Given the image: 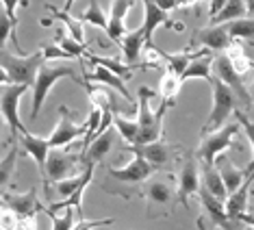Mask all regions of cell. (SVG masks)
<instances>
[{
	"label": "cell",
	"mask_w": 254,
	"mask_h": 230,
	"mask_svg": "<svg viewBox=\"0 0 254 230\" xmlns=\"http://www.w3.org/2000/svg\"><path fill=\"white\" fill-rule=\"evenodd\" d=\"M83 87H85V91H87V96H89V102L96 109H100L102 113L111 111L115 115H120L118 102H115V96L107 87H96V85H89V83H83Z\"/></svg>",
	"instance_id": "28"
},
{
	"label": "cell",
	"mask_w": 254,
	"mask_h": 230,
	"mask_svg": "<svg viewBox=\"0 0 254 230\" xmlns=\"http://www.w3.org/2000/svg\"><path fill=\"white\" fill-rule=\"evenodd\" d=\"M111 224H115L113 217H107V220H78L76 224H74L72 230H96V228H102V226H111Z\"/></svg>",
	"instance_id": "42"
},
{
	"label": "cell",
	"mask_w": 254,
	"mask_h": 230,
	"mask_svg": "<svg viewBox=\"0 0 254 230\" xmlns=\"http://www.w3.org/2000/svg\"><path fill=\"white\" fill-rule=\"evenodd\" d=\"M22 148L18 143H11L9 152L4 154V159H0V193L7 191L13 185V176H15V165H18Z\"/></svg>",
	"instance_id": "26"
},
{
	"label": "cell",
	"mask_w": 254,
	"mask_h": 230,
	"mask_svg": "<svg viewBox=\"0 0 254 230\" xmlns=\"http://www.w3.org/2000/svg\"><path fill=\"white\" fill-rule=\"evenodd\" d=\"M252 100H254V89H252Z\"/></svg>",
	"instance_id": "54"
},
{
	"label": "cell",
	"mask_w": 254,
	"mask_h": 230,
	"mask_svg": "<svg viewBox=\"0 0 254 230\" xmlns=\"http://www.w3.org/2000/svg\"><path fill=\"white\" fill-rule=\"evenodd\" d=\"M224 55H226V59L230 61L233 70L239 74L241 78H246L250 72H254V61L246 55V48H244V46H241L239 42H233V44H230L228 50H226Z\"/></svg>",
	"instance_id": "27"
},
{
	"label": "cell",
	"mask_w": 254,
	"mask_h": 230,
	"mask_svg": "<svg viewBox=\"0 0 254 230\" xmlns=\"http://www.w3.org/2000/svg\"><path fill=\"white\" fill-rule=\"evenodd\" d=\"M224 26H226V33L233 42L237 39V42H248L254 46V18H241V20L228 22Z\"/></svg>",
	"instance_id": "34"
},
{
	"label": "cell",
	"mask_w": 254,
	"mask_h": 230,
	"mask_svg": "<svg viewBox=\"0 0 254 230\" xmlns=\"http://www.w3.org/2000/svg\"><path fill=\"white\" fill-rule=\"evenodd\" d=\"M135 7V0H113L111 11H109V26H107V35L111 42L122 44V39L128 35L126 31V15L128 11Z\"/></svg>",
	"instance_id": "18"
},
{
	"label": "cell",
	"mask_w": 254,
	"mask_h": 230,
	"mask_svg": "<svg viewBox=\"0 0 254 230\" xmlns=\"http://www.w3.org/2000/svg\"><path fill=\"white\" fill-rule=\"evenodd\" d=\"M42 55H44V59H46V63H50L53 59H72L70 55L65 53V50H61L57 44H48V46H42Z\"/></svg>",
	"instance_id": "43"
},
{
	"label": "cell",
	"mask_w": 254,
	"mask_h": 230,
	"mask_svg": "<svg viewBox=\"0 0 254 230\" xmlns=\"http://www.w3.org/2000/svg\"><path fill=\"white\" fill-rule=\"evenodd\" d=\"M46 9H48L57 20H61V22H63V26L67 28L70 37H74L78 44H83V46H85V28H83V24H80L76 18H72V15H70V13H65L63 9H57L55 4H50V2H46Z\"/></svg>",
	"instance_id": "33"
},
{
	"label": "cell",
	"mask_w": 254,
	"mask_h": 230,
	"mask_svg": "<svg viewBox=\"0 0 254 230\" xmlns=\"http://www.w3.org/2000/svg\"><path fill=\"white\" fill-rule=\"evenodd\" d=\"M59 124L53 130V135L48 137L50 150L53 148H67L74 139H78L80 135L87 133V124H76L72 119V111L67 107H59Z\"/></svg>",
	"instance_id": "13"
},
{
	"label": "cell",
	"mask_w": 254,
	"mask_h": 230,
	"mask_svg": "<svg viewBox=\"0 0 254 230\" xmlns=\"http://www.w3.org/2000/svg\"><path fill=\"white\" fill-rule=\"evenodd\" d=\"M241 18H248L246 0H228L215 18H211V24L222 26V24H228V22H235V20H241Z\"/></svg>",
	"instance_id": "30"
},
{
	"label": "cell",
	"mask_w": 254,
	"mask_h": 230,
	"mask_svg": "<svg viewBox=\"0 0 254 230\" xmlns=\"http://www.w3.org/2000/svg\"><path fill=\"white\" fill-rule=\"evenodd\" d=\"M113 143H115V133L109 128L107 133L96 137V139L83 150V154H80V165H83V168H87V165H96L98 168V163H102V159L111 152Z\"/></svg>",
	"instance_id": "19"
},
{
	"label": "cell",
	"mask_w": 254,
	"mask_h": 230,
	"mask_svg": "<svg viewBox=\"0 0 254 230\" xmlns=\"http://www.w3.org/2000/svg\"><path fill=\"white\" fill-rule=\"evenodd\" d=\"M213 76V53L211 55H204V57H198V59H193L189 63V67L181 74V80L189 78H204V80H211Z\"/></svg>",
	"instance_id": "31"
},
{
	"label": "cell",
	"mask_w": 254,
	"mask_h": 230,
	"mask_svg": "<svg viewBox=\"0 0 254 230\" xmlns=\"http://www.w3.org/2000/svg\"><path fill=\"white\" fill-rule=\"evenodd\" d=\"M28 91V85H7L0 89V113L13 137L28 133L24 122L20 119V100Z\"/></svg>",
	"instance_id": "10"
},
{
	"label": "cell",
	"mask_w": 254,
	"mask_h": 230,
	"mask_svg": "<svg viewBox=\"0 0 254 230\" xmlns=\"http://www.w3.org/2000/svg\"><path fill=\"white\" fill-rule=\"evenodd\" d=\"M4 117H2V113H0V141H2V133H4Z\"/></svg>",
	"instance_id": "52"
},
{
	"label": "cell",
	"mask_w": 254,
	"mask_h": 230,
	"mask_svg": "<svg viewBox=\"0 0 254 230\" xmlns=\"http://www.w3.org/2000/svg\"><path fill=\"white\" fill-rule=\"evenodd\" d=\"M126 150L132 152L135 157H141L143 161H148V163L157 170H163L172 161V157H174V148H172L165 139L143 143V146H126Z\"/></svg>",
	"instance_id": "16"
},
{
	"label": "cell",
	"mask_w": 254,
	"mask_h": 230,
	"mask_svg": "<svg viewBox=\"0 0 254 230\" xmlns=\"http://www.w3.org/2000/svg\"><path fill=\"white\" fill-rule=\"evenodd\" d=\"M120 46H122V50H124V63L132 67L137 61L141 59L143 46H146V37H143L141 26L135 28V31H128V35L122 39V44Z\"/></svg>",
	"instance_id": "24"
},
{
	"label": "cell",
	"mask_w": 254,
	"mask_h": 230,
	"mask_svg": "<svg viewBox=\"0 0 254 230\" xmlns=\"http://www.w3.org/2000/svg\"><path fill=\"white\" fill-rule=\"evenodd\" d=\"M46 63L42 50L22 57V55H11L7 50H0V67L9 74L11 85H33L37 76V70Z\"/></svg>",
	"instance_id": "5"
},
{
	"label": "cell",
	"mask_w": 254,
	"mask_h": 230,
	"mask_svg": "<svg viewBox=\"0 0 254 230\" xmlns=\"http://www.w3.org/2000/svg\"><path fill=\"white\" fill-rule=\"evenodd\" d=\"M7 85H11L9 74L4 72V67H0V89H2V87H7Z\"/></svg>",
	"instance_id": "48"
},
{
	"label": "cell",
	"mask_w": 254,
	"mask_h": 230,
	"mask_svg": "<svg viewBox=\"0 0 254 230\" xmlns=\"http://www.w3.org/2000/svg\"><path fill=\"white\" fill-rule=\"evenodd\" d=\"M154 98V91L150 87H141L139 89V113H137V122H139V143L137 146H143V143H152L163 139V115L170 109V105H161L159 111L154 113L150 109V100Z\"/></svg>",
	"instance_id": "4"
},
{
	"label": "cell",
	"mask_w": 254,
	"mask_h": 230,
	"mask_svg": "<svg viewBox=\"0 0 254 230\" xmlns=\"http://www.w3.org/2000/svg\"><path fill=\"white\" fill-rule=\"evenodd\" d=\"M113 126L120 130V137L126 141V146L139 143V122L126 115H113Z\"/></svg>",
	"instance_id": "32"
},
{
	"label": "cell",
	"mask_w": 254,
	"mask_h": 230,
	"mask_svg": "<svg viewBox=\"0 0 254 230\" xmlns=\"http://www.w3.org/2000/svg\"><path fill=\"white\" fill-rule=\"evenodd\" d=\"M183 87V80L181 76H176L174 72H167L161 76V83H159V94L161 98H163V102L165 105H170V107H174V100H176V96H178V91H181Z\"/></svg>",
	"instance_id": "35"
},
{
	"label": "cell",
	"mask_w": 254,
	"mask_h": 230,
	"mask_svg": "<svg viewBox=\"0 0 254 230\" xmlns=\"http://www.w3.org/2000/svg\"><path fill=\"white\" fill-rule=\"evenodd\" d=\"M202 187V174H200V165L193 152H185L181 172H178V180H176V198L181 206H189V200L193 195H198Z\"/></svg>",
	"instance_id": "11"
},
{
	"label": "cell",
	"mask_w": 254,
	"mask_h": 230,
	"mask_svg": "<svg viewBox=\"0 0 254 230\" xmlns=\"http://www.w3.org/2000/svg\"><path fill=\"white\" fill-rule=\"evenodd\" d=\"M211 91H213V107L211 113L206 117L204 126H202V135L213 133V130H219L222 126H226V119L230 115H235V111L239 109V98L233 94V89L226 87L217 76H211Z\"/></svg>",
	"instance_id": "3"
},
{
	"label": "cell",
	"mask_w": 254,
	"mask_h": 230,
	"mask_svg": "<svg viewBox=\"0 0 254 230\" xmlns=\"http://www.w3.org/2000/svg\"><path fill=\"white\" fill-rule=\"evenodd\" d=\"M198 198H200V204H202V215L198 217V230H239L237 224H233L226 215V206L224 202H219L217 198L206 191V189L200 187L198 191Z\"/></svg>",
	"instance_id": "9"
},
{
	"label": "cell",
	"mask_w": 254,
	"mask_h": 230,
	"mask_svg": "<svg viewBox=\"0 0 254 230\" xmlns=\"http://www.w3.org/2000/svg\"><path fill=\"white\" fill-rule=\"evenodd\" d=\"M252 193H254V189H252Z\"/></svg>",
	"instance_id": "55"
},
{
	"label": "cell",
	"mask_w": 254,
	"mask_h": 230,
	"mask_svg": "<svg viewBox=\"0 0 254 230\" xmlns=\"http://www.w3.org/2000/svg\"><path fill=\"white\" fill-rule=\"evenodd\" d=\"M215 168L219 172V176H222V180H224V187H226V191L228 195L230 193H235L237 189H239L241 185L246 182V174H244V170H239L237 165L230 161L228 157H217L215 161Z\"/></svg>",
	"instance_id": "23"
},
{
	"label": "cell",
	"mask_w": 254,
	"mask_h": 230,
	"mask_svg": "<svg viewBox=\"0 0 254 230\" xmlns=\"http://www.w3.org/2000/svg\"><path fill=\"white\" fill-rule=\"evenodd\" d=\"M20 143H22V152H26L28 157L35 161L39 172H42V178H44L46 161H48V152H50L48 137H37V135L24 133V135H20Z\"/></svg>",
	"instance_id": "20"
},
{
	"label": "cell",
	"mask_w": 254,
	"mask_h": 230,
	"mask_svg": "<svg viewBox=\"0 0 254 230\" xmlns=\"http://www.w3.org/2000/svg\"><path fill=\"white\" fill-rule=\"evenodd\" d=\"M213 76H217L224 85H226V87L233 89V94L239 98V102L244 105V109H250V105H252V94L248 91L244 78H241L239 74L233 70V65H230V61L226 59V55L213 57Z\"/></svg>",
	"instance_id": "12"
},
{
	"label": "cell",
	"mask_w": 254,
	"mask_h": 230,
	"mask_svg": "<svg viewBox=\"0 0 254 230\" xmlns=\"http://www.w3.org/2000/svg\"><path fill=\"white\" fill-rule=\"evenodd\" d=\"M55 44L59 46L61 50H65L67 55L72 57V59H83L85 57V53H87V46H83V44H78L74 37H70V35H65V31L63 28H59V31L55 33Z\"/></svg>",
	"instance_id": "37"
},
{
	"label": "cell",
	"mask_w": 254,
	"mask_h": 230,
	"mask_svg": "<svg viewBox=\"0 0 254 230\" xmlns=\"http://www.w3.org/2000/svg\"><path fill=\"white\" fill-rule=\"evenodd\" d=\"M85 168L80 165V154H72L65 148H53L48 152L46 161V172H44V189L50 195V182H59L65 178H72L80 174Z\"/></svg>",
	"instance_id": "7"
},
{
	"label": "cell",
	"mask_w": 254,
	"mask_h": 230,
	"mask_svg": "<svg viewBox=\"0 0 254 230\" xmlns=\"http://www.w3.org/2000/svg\"><path fill=\"white\" fill-rule=\"evenodd\" d=\"M141 195L146 198V215L150 220L157 217H170L174 213V204L178 202L176 198V187H174V176H154L143 182Z\"/></svg>",
	"instance_id": "1"
},
{
	"label": "cell",
	"mask_w": 254,
	"mask_h": 230,
	"mask_svg": "<svg viewBox=\"0 0 254 230\" xmlns=\"http://www.w3.org/2000/svg\"><path fill=\"white\" fill-rule=\"evenodd\" d=\"M200 174H202V189H206L219 202H226L228 191H226V187H224V180H222V176H219L215 165H202Z\"/></svg>",
	"instance_id": "25"
},
{
	"label": "cell",
	"mask_w": 254,
	"mask_h": 230,
	"mask_svg": "<svg viewBox=\"0 0 254 230\" xmlns=\"http://www.w3.org/2000/svg\"><path fill=\"white\" fill-rule=\"evenodd\" d=\"M76 20L80 24H91V26H98V28H105L109 26V15L105 13V9L98 4V0H91L87 11H83L80 15H76Z\"/></svg>",
	"instance_id": "36"
},
{
	"label": "cell",
	"mask_w": 254,
	"mask_h": 230,
	"mask_svg": "<svg viewBox=\"0 0 254 230\" xmlns=\"http://www.w3.org/2000/svg\"><path fill=\"white\" fill-rule=\"evenodd\" d=\"M9 37L15 42V50H22L18 44V37H15V24L9 20V15L4 11H0V50H4V44H7Z\"/></svg>",
	"instance_id": "40"
},
{
	"label": "cell",
	"mask_w": 254,
	"mask_h": 230,
	"mask_svg": "<svg viewBox=\"0 0 254 230\" xmlns=\"http://www.w3.org/2000/svg\"><path fill=\"white\" fill-rule=\"evenodd\" d=\"M233 44V39H230V35L226 33V26H204V28H198V31L193 33L191 42H189L187 50L195 48V46H202V48L211 50V53H226L228 46Z\"/></svg>",
	"instance_id": "15"
},
{
	"label": "cell",
	"mask_w": 254,
	"mask_h": 230,
	"mask_svg": "<svg viewBox=\"0 0 254 230\" xmlns=\"http://www.w3.org/2000/svg\"><path fill=\"white\" fill-rule=\"evenodd\" d=\"M0 198H2L4 206L13 211L15 215L20 217V220H24V217H31V215H37V213L44 209V206L39 204V200H37V189L35 187L28 189L26 193L2 191V193H0Z\"/></svg>",
	"instance_id": "17"
},
{
	"label": "cell",
	"mask_w": 254,
	"mask_h": 230,
	"mask_svg": "<svg viewBox=\"0 0 254 230\" xmlns=\"http://www.w3.org/2000/svg\"><path fill=\"white\" fill-rule=\"evenodd\" d=\"M244 226H248V228H254V211H248L246 215H241V220H239Z\"/></svg>",
	"instance_id": "47"
},
{
	"label": "cell",
	"mask_w": 254,
	"mask_h": 230,
	"mask_svg": "<svg viewBox=\"0 0 254 230\" xmlns=\"http://www.w3.org/2000/svg\"><path fill=\"white\" fill-rule=\"evenodd\" d=\"M226 2H228V0H211V4H209V15H211V18H215L219 11L224 9V4H226Z\"/></svg>",
	"instance_id": "46"
},
{
	"label": "cell",
	"mask_w": 254,
	"mask_h": 230,
	"mask_svg": "<svg viewBox=\"0 0 254 230\" xmlns=\"http://www.w3.org/2000/svg\"><path fill=\"white\" fill-rule=\"evenodd\" d=\"M143 2V24H141V31H143V37H146V46H152V33L157 31L159 26H167L172 31H185V24L183 22H174L170 20V15L165 11H161L152 0H141Z\"/></svg>",
	"instance_id": "14"
},
{
	"label": "cell",
	"mask_w": 254,
	"mask_h": 230,
	"mask_svg": "<svg viewBox=\"0 0 254 230\" xmlns=\"http://www.w3.org/2000/svg\"><path fill=\"white\" fill-rule=\"evenodd\" d=\"M20 224H22V220L11 209L4 206V209L0 211V230H18Z\"/></svg>",
	"instance_id": "41"
},
{
	"label": "cell",
	"mask_w": 254,
	"mask_h": 230,
	"mask_svg": "<svg viewBox=\"0 0 254 230\" xmlns=\"http://www.w3.org/2000/svg\"><path fill=\"white\" fill-rule=\"evenodd\" d=\"M0 2H2L4 13L9 15V20L18 26V4H24V7H26L28 0H0Z\"/></svg>",
	"instance_id": "44"
},
{
	"label": "cell",
	"mask_w": 254,
	"mask_h": 230,
	"mask_svg": "<svg viewBox=\"0 0 254 230\" xmlns=\"http://www.w3.org/2000/svg\"><path fill=\"white\" fill-rule=\"evenodd\" d=\"M154 4L161 9V11H165V13H170V11H174L178 7V0H152Z\"/></svg>",
	"instance_id": "45"
},
{
	"label": "cell",
	"mask_w": 254,
	"mask_h": 230,
	"mask_svg": "<svg viewBox=\"0 0 254 230\" xmlns=\"http://www.w3.org/2000/svg\"><path fill=\"white\" fill-rule=\"evenodd\" d=\"M157 168H152V165L148 163V161H143L141 157H132L128 163L124 165V168H107V176H109V185L115 182L118 187H113L109 193H115L120 189V185H126V187H137V185H143V182L148 180V178H152L157 174Z\"/></svg>",
	"instance_id": "8"
},
{
	"label": "cell",
	"mask_w": 254,
	"mask_h": 230,
	"mask_svg": "<svg viewBox=\"0 0 254 230\" xmlns=\"http://www.w3.org/2000/svg\"><path fill=\"white\" fill-rule=\"evenodd\" d=\"M74 213L76 209H72V206H67V209H63V213H46V215L53 220V230H72L74 228Z\"/></svg>",
	"instance_id": "39"
},
{
	"label": "cell",
	"mask_w": 254,
	"mask_h": 230,
	"mask_svg": "<svg viewBox=\"0 0 254 230\" xmlns=\"http://www.w3.org/2000/svg\"><path fill=\"white\" fill-rule=\"evenodd\" d=\"M74 2H76V0H65V4H63V11H65V13H70L72 7H74Z\"/></svg>",
	"instance_id": "51"
},
{
	"label": "cell",
	"mask_w": 254,
	"mask_h": 230,
	"mask_svg": "<svg viewBox=\"0 0 254 230\" xmlns=\"http://www.w3.org/2000/svg\"><path fill=\"white\" fill-rule=\"evenodd\" d=\"M250 187H252V180H246L244 185H241L239 189H237L235 193L228 195V200L224 202V206H226V215L228 220L237 224V226H241V215H246L248 213V198H250Z\"/></svg>",
	"instance_id": "22"
},
{
	"label": "cell",
	"mask_w": 254,
	"mask_h": 230,
	"mask_svg": "<svg viewBox=\"0 0 254 230\" xmlns=\"http://www.w3.org/2000/svg\"><path fill=\"white\" fill-rule=\"evenodd\" d=\"M235 117H237V122H239L241 128L246 130V137H248V141H250V146H252V161L248 163V168L244 170V174L248 178V176L254 174V122L246 115V111H241V109H237V111H235Z\"/></svg>",
	"instance_id": "38"
},
{
	"label": "cell",
	"mask_w": 254,
	"mask_h": 230,
	"mask_svg": "<svg viewBox=\"0 0 254 230\" xmlns=\"http://www.w3.org/2000/svg\"><path fill=\"white\" fill-rule=\"evenodd\" d=\"M4 209V202H2V198H0V211H2Z\"/></svg>",
	"instance_id": "53"
},
{
	"label": "cell",
	"mask_w": 254,
	"mask_h": 230,
	"mask_svg": "<svg viewBox=\"0 0 254 230\" xmlns=\"http://www.w3.org/2000/svg\"><path fill=\"white\" fill-rule=\"evenodd\" d=\"M83 83H102V85H107L109 89L118 91V94L122 96L126 102H132V94L128 91V87L124 85V80L120 76H115L113 72H109L107 67L94 65V72H91V74H83ZM83 83H80V85H83Z\"/></svg>",
	"instance_id": "21"
},
{
	"label": "cell",
	"mask_w": 254,
	"mask_h": 230,
	"mask_svg": "<svg viewBox=\"0 0 254 230\" xmlns=\"http://www.w3.org/2000/svg\"><path fill=\"white\" fill-rule=\"evenodd\" d=\"M61 78H72L80 85L83 78L76 76L74 67L65 65V63H44L42 67L37 70V76H35V83H33V109H31V119H35L39 111H42L46 98H48L50 89L57 85V80Z\"/></svg>",
	"instance_id": "2"
},
{
	"label": "cell",
	"mask_w": 254,
	"mask_h": 230,
	"mask_svg": "<svg viewBox=\"0 0 254 230\" xmlns=\"http://www.w3.org/2000/svg\"><path fill=\"white\" fill-rule=\"evenodd\" d=\"M239 128H241L239 122H233V124L222 126L219 130L202 135L200 146L195 148V152H193L195 159H198L202 165H215L217 157H222L228 148L235 146V137L239 135Z\"/></svg>",
	"instance_id": "6"
},
{
	"label": "cell",
	"mask_w": 254,
	"mask_h": 230,
	"mask_svg": "<svg viewBox=\"0 0 254 230\" xmlns=\"http://www.w3.org/2000/svg\"><path fill=\"white\" fill-rule=\"evenodd\" d=\"M246 7H248V15L254 18V0H246Z\"/></svg>",
	"instance_id": "50"
},
{
	"label": "cell",
	"mask_w": 254,
	"mask_h": 230,
	"mask_svg": "<svg viewBox=\"0 0 254 230\" xmlns=\"http://www.w3.org/2000/svg\"><path fill=\"white\" fill-rule=\"evenodd\" d=\"M200 0H178V7H183V9H187V7H195Z\"/></svg>",
	"instance_id": "49"
},
{
	"label": "cell",
	"mask_w": 254,
	"mask_h": 230,
	"mask_svg": "<svg viewBox=\"0 0 254 230\" xmlns=\"http://www.w3.org/2000/svg\"><path fill=\"white\" fill-rule=\"evenodd\" d=\"M83 59H87L91 65H100V67H107L109 72H113L115 76H120L122 80H130L132 78V67L126 65L124 61H118V59H109V57H98L94 53H85Z\"/></svg>",
	"instance_id": "29"
}]
</instances>
